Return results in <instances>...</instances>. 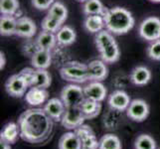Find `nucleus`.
I'll return each instance as SVG.
<instances>
[{"instance_id": "f257e3e1", "label": "nucleus", "mask_w": 160, "mask_h": 149, "mask_svg": "<svg viewBox=\"0 0 160 149\" xmlns=\"http://www.w3.org/2000/svg\"><path fill=\"white\" fill-rule=\"evenodd\" d=\"M20 137L31 144L47 141L53 132L54 120L45 112L44 108H29L18 118Z\"/></svg>"}, {"instance_id": "f03ea898", "label": "nucleus", "mask_w": 160, "mask_h": 149, "mask_svg": "<svg viewBox=\"0 0 160 149\" xmlns=\"http://www.w3.org/2000/svg\"><path fill=\"white\" fill-rule=\"evenodd\" d=\"M106 29L113 35H124L128 33L135 24L134 17L131 12L120 6L108 9L103 16Z\"/></svg>"}, {"instance_id": "7ed1b4c3", "label": "nucleus", "mask_w": 160, "mask_h": 149, "mask_svg": "<svg viewBox=\"0 0 160 149\" xmlns=\"http://www.w3.org/2000/svg\"><path fill=\"white\" fill-rule=\"evenodd\" d=\"M95 44L103 62L107 64H113L119 60L120 50L118 44L113 37V34L107 29H103L96 34Z\"/></svg>"}, {"instance_id": "20e7f679", "label": "nucleus", "mask_w": 160, "mask_h": 149, "mask_svg": "<svg viewBox=\"0 0 160 149\" xmlns=\"http://www.w3.org/2000/svg\"><path fill=\"white\" fill-rule=\"evenodd\" d=\"M60 76L64 81L73 84H84L90 81L88 64L79 61H68L60 69Z\"/></svg>"}, {"instance_id": "39448f33", "label": "nucleus", "mask_w": 160, "mask_h": 149, "mask_svg": "<svg viewBox=\"0 0 160 149\" xmlns=\"http://www.w3.org/2000/svg\"><path fill=\"white\" fill-rule=\"evenodd\" d=\"M60 98L63 101L66 107H80L86 98L84 87H82L79 84H69L61 91Z\"/></svg>"}, {"instance_id": "423d86ee", "label": "nucleus", "mask_w": 160, "mask_h": 149, "mask_svg": "<svg viewBox=\"0 0 160 149\" xmlns=\"http://www.w3.org/2000/svg\"><path fill=\"white\" fill-rule=\"evenodd\" d=\"M139 36L148 42L160 40V18L149 16L143 20L138 28Z\"/></svg>"}, {"instance_id": "0eeeda50", "label": "nucleus", "mask_w": 160, "mask_h": 149, "mask_svg": "<svg viewBox=\"0 0 160 149\" xmlns=\"http://www.w3.org/2000/svg\"><path fill=\"white\" fill-rule=\"evenodd\" d=\"M150 112V108L148 103L141 98L132 99L129 107L126 109V115L129 119L135 122L144 121Z\"/></svg>"}, {"instance_id": "6e6552de", "label": "nucleus", "mask_w": 160, "mask_h": 149, "mask_svg": "<svg viewBox=\"0 0 160 149\" xmlns=\"http://www.w3.org/2000/svg\"><path fill=\"white\" fill-rule=\"evenodd\" d=\"M28 89L29 86L27 84L26 80L19 73L9 77L5 82V91L10 97H25Z\"/></svg>"}, {"instance_id": "1a4fd4ad", "label": "nucleus", "mask_w": 160, "mask_h": 149, "mask_svg": "<svg viewBox=\"0 0 160 149\" xmlns=\"http://www.w3.org/2000/svg\"><path fill=\"white\" fill-rule=\"evenodd\" d=\"M86 117L82 114L80 107H66L65 113L61 120L62 124L67 129H76L82 124H84Z\"/></svg>"}, {"instance_id": "9d476101", "label": "nucleus", "mask_w": 160, "mask_h": 149, "mask_svg": "<svg viewBox=\"0 0 160 149\" xmlns=\"http://www.w3.org/2000/svg\"><path fill=\"white\" fill-rule=\"evenodd\" d=\"M130 102L131 99L128 93L122 90L112 92L108 98V103L109 107L112 110H115V112H126Z\"/></svg>"}, {"instance_id": "9b49d317", "label": "nucleus", "mask_w": 160, "mask_h": 149, "mask_svg": "<svg viewBox=\"0 0 160 149\" xmlns=\"http://www.w3.org/2000/svg\"><path fill=\"white\" fill-rule=\"evenodd\" d=\"M84 92L86 98L92 99L96 102H103L108 96V90L101 82L92 81L90 84L84 87Z\"/></svg>"}, {"instance_id": "f8f14e48", "label": "nucleus", "mask_w": 160, "mask_h": 149, "mask_svg": "<svg viewBox=\"0 0 160 149\" xmlns=\"http://www.w3.org/2000/svg\"><path fill=\"white\" fill-rule=\"evenodd\" d=\"M37 26L35 22L27 16H21L17 19V27H16V34L21 38L32 39L36 35Z\"/></svg>"}, {"instance_id": "ddd939ff", "label": "nucleus", "mask_w": 160, "mask_h": 149, "mask_svg": "<svg viewBox=\"0 0 160 149\" xmlns=\"http://www.w3.org/2000/svg\"><path fill=\"white\" fill-rule=\"evenodd\" d=\"M44 110L45 112L54 121L61 122L62 117L65 113L66 107L61 98L58 97H52L44 106Z\"/></svg>"}, {"instance_id": "4468645a", "label": "nucleus", "mask_w": 160, "mask_h": 149, "mask_svg": "<svg viewBox=\"0 0 160 149\" xmlns=\"http://www.w3.org/2000/svg\"><path fill=\"white\" fill-rule=\"evenodd\" d=\"M89 69L90 81L102 82L106 80L108 76V69L107 67V63L101 60H92L88 64Z\"/></svg>"}, {"instance_id": "2eb2a0df", "label": "nucleus", "mask_w": 160, "mask_h": 149, "mask_svg": "<svg viewBox=\"0 0 160 149\" xmlns=\"http://www.w3.org/2000/svg\"><path fill=\"white\" fill-rule=\"evenodd\" d=\"M49 97V92L47 89L40 87H30L24 97L25 102L32 107H38L47 102Z\"/></svg>"}, {"instance_id": "dca6fc26", "label": "nucleus", "mask_w": 160, "mask_h": 149, "mask_svg": "<svg viewBox=\"0 0 160 149\" xmlns=\"http://www.w3.org/2000/svg\"><path fill=\"white\" fill-rule=\"evenodd\" d=\"M53 56L51 51L39 49L31 57V65L36 70H47L52 65Z\"/></svg>"}, {"instance_id": "f3484780", "label": "nucleus", "mask_w": 160, "mask_h": 149, "mask_svg": "<svg viewBox=\"0 0 160 149\" xmlns=\"http://www.w3.org/2000/svg\"><path fill=\"white\" fill-rule=\"evenodd\" d=\"M57 43L60 47H68L75 43L77 39V33L75 29L69 25H63L61 29L56 33Z\"/></svg>"}, {"instance_id": "a211bd4d", "label": "nucleus", "mask_w": 160, "mask_h": 149, "mask_svg": "<svg viewBox=\"0 0 160 149\" xmlns=\"http://www.w3.org/2000/svg\"><path fill=\"white\" fill-rule=\"evenodd\" d=\"M151 80V72L144 66H137L131 71L130 82L135 86H145Z\"/></svg>"}, {"instance_id": "6ab92c4d", "label": "nucleus", "mask_w": 160, "mask_h": 149, "mask_svg": "<svg viewBox=\"0 0 160 149\" xmlns=\"http://www.w3.org/2000/svg\"><path fill=\"white\" fill-rule=\"evenodd\" d=\"M59 149H82V140L76 134L75 131H69L64 133L58 143Z\"/></svg>"}, {"instance_id": "aec40b11", "label": "nucleus", "mask_w": 160, "mask_h": 149, "mask_svg": "<svg viewBox=\"0 0 160 149\" xmlns=\"http://www.w3.org/2000/svg\"><path fill=\"white\" fill-rule=\"evenodd\" d=\"M102 103L100 102L92 101V99L85 98L84 102L81 103L80 108L86 119L96 118L102 112Z\"/></svg>"}, {"instance_id": "412c9836", "label": "nucleus", "mask_w": 160, "mask_h": 149, "mask_svg": "<svg viewBox=\"0 0 160 149\" xmlns=\"http://www.w3.org/2000/svg\"><path fill=\"white\" fill-rule=\"evenodd\" d=\"M106 27L104 18L102 15H90L87 16L84 21V28L91 34H98Z\"/></svg>"}, {"instance_id": "4be33fe9", "label": "nucleus", "mask_w": 160, "mask_h": 149, "mask_svg": "<svg viewBox=\"0 0 160 149\" xmlns=\"http://www.w3.org/2000/svg\"><path fill=\"white\" fill-rule=\"evenodd\" d=\"M17 17L13 15H1L0 18V34L8 37L16 34Z\"/></svg>"}, {"instance_id": "5701e85b", "label": "nucleus", "mask_w": 160, "mask_h": 149, "mask_svg": "<svg viewBox=\"0 0 160 149\" xmlns=\"http://www.w3.org/2000/svg\"><path fill=\"white\" fill-rule=\"evenodd\" d=\"M36 43L38 47L43 50H48V51H51L57 45V38L56 34L52 32H48V31H44L42 30L39 34H38L36 38Z\"/></svg>"}, {"instance_id": "b1692460", "label": "nucleus", "mask_w": 160, "mask_h": 149, "mask_svg": "<svg viewBox=\"0 0 160 149\" xmlns=\"http://www.w3.org/2000/svg\"><path fill=\"white\" fill-rule=\"evenodd\" d=\"M18 136H20L19 126L15 122H8L7 124H5L0 132V139L6 141L10 144H14L17 141Z\"/></svg>"}, {"instance_id": "393cba45", "label": "nucleus", "mask_w": 160, "mask_h": 149, "mask_svg": "<svg viewBox=\"0 0 160 149\" xmlns=\"http://www.w3.org/2000/svg\"><path fill=\"white\" fill-rule=\"evenodd\" d=\"M108 8L104 7L101 0H88L82 5V12L86 16L102 15L104 16Z\"/></svg>"}, {"instance_id": "a878e982", "label": "nucleus", "mask_w": 160, "mask_h": 149, "mask_svg": "<svg viewBox=\"0 0 160 149\" xmlns=\"http://www.w3.org/2000/svg\"><path fill=\"white\" fill-rule=\"evenodd\" d=\"M52 84V77L47 70H36L35 78L32 87H40V89H48Z\"/></svg>"}, {"instance_id": "bb28decb", "label": "nucleus", "mask_w": 160, "mask_h": 149, "mask_svg": "<svg viewBox=\"0 0 160 149\" xmlns=\"http://www.w3.org/2000/svg\"><path fill=\"white\" fill-rule=\"evenodd\" d=\"M0 12L1 15H13L15 17H21L20 4L18 0H0Z\"/></svg>"}, {"instance_id": "cd10ccee", "label": "nucleus", "mask_w": 160, "mask_h": 149, "mask_svg": "<svg viewBox=\"0 0 160 149\" xmlns=\"http://www.w3.org/2000/svg\"><path fill=\"white\" fill-rule=\"evenodd\" d=\"M98 149H122V144L118 136L108 133L100 139Z\"/></svg>"}, {"instance_id": "c85d7f7f", "label": "nucleus", "mask_w": 160, "mask_h": 149, "mask_svg": "<svg viewBox=\"0 0 160 149\" xmlns=\"http://www.w3.org/2000/svg\"><path fill=\"white\" fill-rule=\"evenodd\" d=\"M48 15L60 20L61 22H64L68 18V9L65 5L60 1H55L52 6L48 10Z\"/></svg>"}, {"instance_id": "c756f323", "label": "nucleus", "mask_w": 160, "mask_h": 149, "mask_svg": "<svg viewBox=\"0 0 160 149\" xmlns=\"http://www.w3.org/2000/svg\"><path fill=\"white\" fill-rule=\"evenodd\" d=\"M134 149H156V141L149 134H139L134 140Z\"/></svg>"}, {"instance_id": "7c9ffc66", "label": "nucleus", "mask_w": 160, "mask_h": 149, "mask_svg": "<svg viewBox=\"0 0 160 149\" xmlns=\"http://www.w3.org/2000/svg\"><path fill=\"white\" fill-rule=\"evenodd\" d=\"M63 24H64L63 22H61L60 20L47 14L41 22V28L44 31L52 32V33H55V34H56V33L61 29V27L63 26Z\"/></svg>"}, {"instance_id": "2f4dec72", "label": "nucleus", "mask_w": 160, "mask_h": 149, "mask_svg": "<svg viewBox=\"0 0 160 149\" xmlns=\"http://www.w3.org/2000/svg\"><path fill=\"white\" fill-rule=\"evenodd\" d=\"M40 48L38 47L36 40H33V39H26V41L24 42L23 46H22V52L27 57H32L38 50Z\"/></svg>"}, {"instance_id": "473e14b6", "label": "nucleus", "mask_w": 160, "mask_h": 149, "mask_svg": "<svg viewBox=\"0 0 160 149\" xmlns=\"http://www.w3.org/2000/svg\"><path fill=\"white\" fill-rule=\"evenodd\" d=\"M147 56L151 60L160 61V40L150 42L147 48Z\"/></svg>"}, {"instance_id": "72a5a7b5", "label": "nucleus", "mask_w": 160, "mask_h": 149, "mask_svg": "<svg viewBox=\"0 0 160 149\" xmlns=\"http://www.w3.org/2000/svg\"><path fill=\"white\" fill-rule=\"evenodd\" d=\"M82 149H98L100 140L97 139L96 134H92L82 140Z\"/></svg>"}, {"instance_id": "f704fd0d", "label": "nucleus", "mask_w": 160, "mask_h": 149, "mask_svg": "<svg viewBox=\"0 0 160 149\" xmlns=\"http://www.w3.org/2000/svg\"><path fill=\"white\" fill-rule=\"evenodd\" d=\"M19 74L26 80L27 84L29 86V89L32 87L33 82H34V78H35V69L34 68H24L19 72Z\"/></svg>"}, {"instance_id": "c9c22d12", "label": "nucleus", "mask_w": 160, "mask_h": 149, "mask_svg": "<svg viewBox=\"0 0 160 149\" xmlns=\"http://www.w3.org/2000/svg\"><path fill=\"white\" fill-rule=\"evenodd\" d=\"M74 131L76 132V134L79 136V138L81 140L85 139L86 137L90 136L92 134H95V132H93V130L91 128V126L87 125V124H82L78 128H76Z\"/></svg>"}, {"instance_id": "e433bc0d", "label": "nucleus", "mask_w": 160, "mask_h": 149, "mask_svg": "<svg viewBox=\"0 0 160 149\" xmlns=\"http://www.w3.org/2000/svg\"><path fill=\"white\" fill-rule=\"evenodd\" d=\"M54 2L55 0H31L32 6L40 11L49 10Z\"/></svg>"}, {"instance_id": "4c0bfd02", "label": "nucleus", "mask_w": 160, "mask_h": 149, "mask_svg": "<svg viewBox=\"0 0 160 149\" xmlns=\"http://www.w3.org/2000/svg\"><path fill=\"white\" fill-rule=\"evenodd\" d=\"M5 65H6V58H5V54L1 51L0 52V70H3Z\"/></svg>"}, {"instance_id": "58836bf2", "label": "nucleus", "mask_w": 160, "mask_h": 149, "mask_svg": "<svg viewBox=\"0 0 160 149\" xmlns=\"http://www.w3.org/2000/svg\"><path fill=\"white\" fill-rule=\"evenodd\" d=\"M0 149H11V144L6 141L0 139Z\"/></svg>"}, {"instance_id": "ea45409f", "label": "nucleus", "mask_w": 160, "mask_h": 149, "mask_svg": "<svg viewBox=\"0 0 160 149\" xmlns=\"http://www.w3.org/2000/svg\"><path fill=\"white\" fill-rule=\"evenodd\" d=\"M152 2H155V3H160V0H150Z\"/></svg>"}, {"instance_id": "a19ab883", "label": "nucleus", "mask_w": 160, "mask_h": 149, "mask_svg": "<svg viewBox=\"0 0 160 149\" xmlns=\"http://www.w3.org/2000/svg\"><path fill=\"white\" fill-rule=\"evenodd\" d=\"M78 1H80V2H86V1H88V0H78Z\"/></svg>"}, {"instance_id": "79ce46f5", "label": "nucleus", "mask_w": 160, "mask_h": 149, "mask_svg": "<svg viewBox=\"0 0 160 149\" xmlns=\"http://www.w3.org/2000/svg\"><path fill=\"white\" fill-rule=\"evenodd\" d=\"M156 149H158V148H156Z\"/></svg>"}]
</instances>
